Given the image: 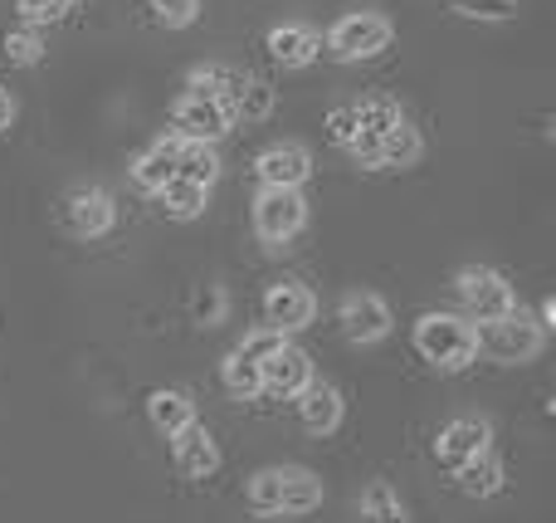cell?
<instances>
[{"label": "cell", "mask_w": 556, "mask_h": 523, "mask_svg": "<svg viewBox=\"0 0 556 523\" xmlns=\"http://www.w3.org/2000/svg\"><path fill=\"white\" fill-rule=\"evenodd\" d=\"M415 352L440 372H459L479 358V328L464 313H425L415 323Z\"/></svg>", "instance_id": "cell-1"}, {"label": "cell", "mask_w": 556, "mask_h": 523, "mask_svg": "<svg viewBox=\"0 0 556 523\" xmlns=\"http://www.w3.org/2000/svg\"><path fill=\"white\" fill-rule=\"evenodd\" d=\"M542 343H547V328H542L538 319H528V313H503V319H489L479 328V352L493 362H503V368H518V362H532L542 352Z\"/></svg>", "instance_id": "cell-2"}, {"label": "cell", "mask_w": 556, "mask_h": 523, "mask_svg": "<svg viewBox=\"0 0 556 523\" xmlns=\"http://www.w3.org/2000/svg\"><path fill=\"white\" fill-rule=\"evenodd\" d=\"M454 294H459V303H464V319H473V323L503 319V313L518 309L513 284L503 279L498 270H489V264H464V270L454 274Z\"/></svg>", "instance_id": "cell-3"}, {"label": "cell", "mask_w": 556, "mask_h": 523, "mask_svg": "<svg viewBox=\"0 0 556 523\" xmlns=\"http://www.w3.org/2000/svg\"><path fill=\"white\" fill-rule=\"evenodd\" d=\"M307 225L303 186H260L254 196V235L264 245H288Z\"/></svg>", "instance_id": "cell-4"}, {"label": "cell", "mask_w": 556, "mask_h": 523, "mask_svg": "<svg viewBox=\"0 0 556 523\" xmlns=\"http://www.w3.org/2000/svg\"><path fill=\"white\" fill-rule=\"evenodd\" d=\"M391 20L376 15V10H356V15H342L327 35V54L342 59V64H356V59H371L391 45Z\"/></svg>", "instance_id": "cell-5"}, {"label": "cell", "mask_w": 556, "mask_h": 523, "mask_svg": "<svg viewBox=\"0 0 556 523\" xmlns=\"http://www.w3.org/2000/svg\"><path fill=\"white\" fill-rule=\"evenodd\" d=\"M230 123H235L230 108L211 94H195V88L176 98V108H172L176 137H191V142H220V137L230 133Z\"/></svg>", "instance_id": "cell-6"}, {"label": "cell", "mask_w": 556, "mask_h": 523, "mask_svg": "<svg viewBox=\"0 0 556 523\" xmlns=\"http://www.w3.org/2000/svg\"><path fill=\"white\" fill-rule=\"evenodd\" d=\"M117 221V206L103 186H78V191L64 196V225L78 235V240H98L108 235Z\"/></svg>", "instance_id": "cell-7"}, {"label": "cell", "mask_w": 556, "mask_h": 523, "mask_svg": "<svg viewBox=\"0 0 556 523\" xmlns=\"http://www.w3.org/2000/svg\"><path fill=\"white\" fill-rule=\"evenodd\" d=\"M337 323H342V333L352 343H376V338L391 333V309H386L381 294L356 289V294H346V299L337 303Z\"/></svg>", "instance_id": "cell-8"}, {"label": "cell", "mask_w": 556, "mask_h": 523, "mask_svg": "<svg viewBox=\"0 0 556 523\" xmlns=\"http://www.w3.org/2000/svg\"><path fill=\"white\" fill-rule=\"evenodd\" d=\"M313 313H317L313 289H307V284H298V279H278L274 289L264 294V323L278 328V333L307 328V323H313Z\"/></svg>", "instance_id": "cell-9"}, {"label": "cell", "mask_w": 556, "mask_h": 523, "mask_svg": "<svg viewBox=\"0 0 556 523\" xmlns=\"http://www.w3.org/2000/svg\"><path fill=\"white\" fill-rule=\"evenodd\" d=\"M493 440V426L483 416H459L450 421V426L440 431V440H434V460H440L444 470H459L464 460H473L479 450H489Z\"/></svg>", "instance_id": "cell-10"}, {"label": "cell", "mask_w": 556, "mask_h": 523, "mask_svg": "<svg viewBox=\"0 0 556 523\" xmlns=\"http://www.w3.org/2000/svg\"><path fill=\"white\" fill-rule=\"evenodd\" d=\"M254 176H260V186H303L313 176V152L303 142H274L260 152Z\"/></svg>", "instance_id": "cell-11"}, {"label": "cell", "mask_w": 556, "mask_h": 523, "mask_svg": "<svg viewBox=\"0 0 556 523\" xmlns=\"http://www.w3.org/2000/svg\"><path fill=\"white\" fill-rule=\"evenodd\" d=\"M172 456H176V470H181L186 480H211L215 470H220L215 436L201 426V421H191V426L176 431V436H172Z\"/></svg>", "instance_id": "cell-12"}, {"label": "cell", "mask_w": 556, "mask_h": 523, "mask_svg": "<svg viewBox=\"0 0 556 523\" xmlns=\"http://www.w3.org/2000/svg\"><path fill=\"white\" fill-rule=\"evenodd\" d=\"M260 377H264V391H274V397H288L293 401L298 391L313 382V362H307L303 348H293V343H283V348L274 352V358L260 362Z\"/></svg>", "instance_id": "cell-13"}, {"label": "cell", "mask_w": 556, "mask_h": 523, "mask_svg": "<svg viewBox=\"0 0 556 523\" xmlns=\"http://www.w3.org/2000/svg\"><path fill=\"white\" fill-rule=\"evenodd\" d=\"M293 401H298L303 431H313V436H327V431L342 426V391H337L332 382H307Z\"/></svg>", "instance_id": "cell-14"}, {"label": "cell", "mask_w": 556, "mask_h": 523, "mask_svg": "<svg viewBox=\"0 0 556 523\" xmlns=\"http://www.w3.org/2000/svg\"><path fill=\"white\" fill-rule=\"evenodd\" d=\"M264 49L274 54V64H283V69H307L317 54H323V39H317L307 25H274L269 39H264Z\"/></svg>", "instance_id": "cell-15"}, {"label": "cell", "mask_w": 556, "mask_h": 523, "mask_svg": "<svg viewBox=\"0 0 556 523\" xmlns=\"http://www.w3.org/2000/svg\"><path fill=\"white\" fill-rule=\"evenodd\" d=\"M323 505V480L313 470H278V514H313Z\"/></svg>", "instance_id": "cell-16"}, {"label": "cell", "mask_w": 556, "mask_h": 523, "mask_svg": "<svg viewBox=\"0 0 556 523\" xmlns=\"http://www.w3.org/2000/svg\"><path fill=\"white\" fill-rule=\"evenodd\" d=\"M454 480H459V489L469 499H493L503 489V460L493 456V450H479L473 460H464V465L454 470Z\"/></svg>", "instance_id": "cell-17"}, {"label": "cell", "mask_w": 556, "mask_h": 523, "mask_svg": "<svg viewBox=\"0 0 556 523\" xmlns=\"http://www.w3.org/2000/svg\"><path fill=\"white\" fill-rule=\"evenodd\" d=\"M172 176H176V142H172V137H162V142L147 147V152L132 162L137 191H152V196H156L166 182H172Z\"/></svg>", "instance_id": "cell-18"}, {"label": "cell", "mask_w": 556, "mask_h": 523, "mask_svg": "<svg viewBox=\"0 0 556 523\" xmlns=\"http://www.w3.org/2000/svg\"><path fill=\"white\" fill-rule=\"evenodd\" d=\"M176 176L201 182V186H215V176H220V152H215V142L176 137Z\"/></svg>", "instance_id": "cell-19"}, {"label": "cell", "mask_w": 556, "mask_h": 523, "mask_svg": "<svg viewBox=\"0 0 556 523\" xmlns=\"http://www.w3.org/2000/svg\"><path fill=\"white\" fill-rule=\"evenodd\" d=\"M147 416H152V426L162 431L166 440H172L176 431L195 421V407H191V397H186V391L162 387V391H152V397H147Z\"/></svg>", "instance_id": "cell-20"}, {"label": "cell", "mask_w": 556, "mask_h": 523, "mask_svg": "<svg viewBox=\"0 0 556 523\" xmlns=\"http://www.w3.org/2000/svg\"><path fill=\"white\" fill-rule=\"evenodd\" d=\"M156 196H162V211L172 215V221H195V215L211 206V186L186 182V176H172V182H166Z\"/></svg>", "instance_id": "cell-21"}, {"label": "cell", "mask_w": 556, "mask_h": 523, "mask_svg": "<svg viewBox=\"0 0 556 523\" xmlns=\"http://www.w3.org/2000/svg\"><path fill=\"white\" fill-rule=\"evenodd\" d=\"M220 377H225V391H230V397H240V401H254V397H264L260 362H254L250 352H240V348H235L230 358L220 362Z\"/></svg>", "instance_id": "cell-22"}, {"label": "cell", "mask_w": 556, "mask_h": 523, "mask_svg": "<svg viewBox=\"0 0 556 523\" xmlns=\"http://www.w3.org/2000/svg\"><path fill=\"white\" fill-rule=\"evenodd\" d=\"M420 152H425V142L405 117H395V123L381 133V166H415Z\"/></svg>", "instance_id": "cell-23"}, {"label": "cell", "mask_w": 556, "mask_h": 523, "mask_svg": "<svg viewBox=\"0 0 556 523\" xmlns=\"http://www.w3.org/2000/svg\"><path fill=\"white\" fill-rule=\"evenodd\" d=\"M395 117H405L395 98H386V94H376V98H362V103H356V133H376V137H381L386 127L395 123Z\"/></svg>", "instance_id": "cell-24"}, {"label": "cell", "mask_w": 556, "mask_h": 523, "mask_svg": "<svg viewBox=\"0 0 556 523\" xmlns=\"http://www.w3.org/2000/svg\"><path fill=\"white\" fill-rule=\"evenodd\" d=\"M269 113H274V88L250 74L244 88H240V98H235V117H244V123H264Z\"/></svg>", "instance_id": "cell-25"}, {"label": "cell", "mask_w": 556, "mask_h": 523, "mask_svg": "<svg viewBox=\"0 0 556 523\" xmlns=\"http://www.w3.org/2000/svg\"><path fill=\"white\" fill-rule=\"evenodd\" d=\"M362 519L366 523H405V509H401V499H395V489L391 485H371L362 495Z\"/></svg>", "instance_id": "cell-26"}, {"label": "cell", "mask_w": 556, "mask_h": 523, "mask_svg": "<svg viewBox=\"0 0 556 523\" xmlns=\"http://www.w3.org/2000/svg\"><path fill=\"white\" fill-rule=\"evenodd\" d=\"M5 59L20 69L39 64L45 59V35H39V25H25V29H10L5 35Z\"/></svg>", "instance_id": "cell-27"}, {"label": "cell", "mask_w": 556, "mask_h": 523, "mask_svg": "<svg viewBox=\"0 0 556 523\" xmlns=\"http://www.w3.org/2000/svg\"><path fill=\"white\" fill-rule=\"evenodd\" d=\"M244 499H250L254 514L274 519L278 514V470H260V475L250 480V489H244Z\"/></svg>", "instance_id": "cell-28"}, {"label": "cell", "mask_w": 556, "mask_h": 523, "mask_svg": "<svg viewBox=\"0 0 556 523\" xmlns=\"http://www.w3.org/2000/svg\"><path fill=\"white\" fill-rule=\"evenodd\" d=\"M201 15V0H152V20L166 29H186Z\"/></svg>", "instance_id": "cell-29"}, {"label": "cell", "mask_w": 556, "mask_h": 523, "mask_svg": "<svg viewBox=\"0 0 556 523\" xmlns=\"http://www.w3.org/2000/svg\"><path fill=\"white\" fill-rule=\"evenodd\" d=\"M15 10L25 25H54V20H64L74 10V0H15Z\"/></svg>", "instance_id": "cell-30"}, {"label": "cell", "mask_w": 556, "mask_h": 523, "mask_svg": "<svg viewBox=\"0 0 556 523\" xmlns=\"http://www.w3.org/2000/svg\"><path fill=\"white\" fill-rule=\"evenodd\" d=\"M454 10L469 20H513L518 15V0H454Z\"/></svg>", "instance_id": "cell-31"}, {"label": "cell", "mask_w": 556, "mask_h": 523, "mask_svg": "<svg viewBox=\"0 0 556 523\" xmlns=\"http://www.w3.org/2000/svg\"><path fill=\"white\" fill-rule=\"evenodd\" d=\"M288 343V333H278V328H269V323H264V328H254V333H244V343H240V352H250L254 362H264V358H274L278 348H283Z\"/></svg>", "instance_id": "cell-32"}, {"label": "cell", "mask_w": 556, "mask_h": 523, "mask_svg": "<svg viewBox=\"0 0 556 523\" xmlns=\"http://www.w3.org/2000/svg\"><path fill=\"white\" fill-rule=\"evenodd\" d=\"M327 137H332L337 147H352V137H356V103H337L332 113H327Z\"/></svg>", "instance_id": "cell-33"}, {"label": "cell", "mask_w": 556, "mask_h": 523, "mask_svg": "<svg viewBox=\"0 0 556 523\" xmlns=\"http://www.w3.org/2000/svg\"><path fill=\"white\" fill-rule=\"evenodd\" d=\"M195 319H201V323H220L225 319V289H220V284H211V289L195 299Z\"/></svg>", "instance_id": "cell-34"}, {"label": "cell", "mask_w": 556, "mask_h": 523, "mask_svg": "<svg viewBox=\"0 0 556 523\" xmlns=\"http://www.w3.org/2000/svg\"><path fill=\"white\" fill-rule=\"evenodd\" d=\"M10 123H15V98H10L5 88H0V133H5Z\"/></svg>", "instance_id": "cell-35"}]
</instances>
